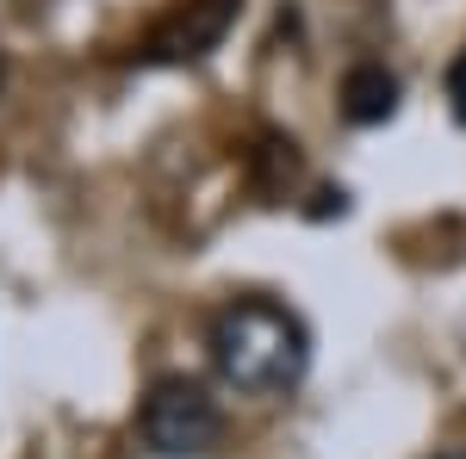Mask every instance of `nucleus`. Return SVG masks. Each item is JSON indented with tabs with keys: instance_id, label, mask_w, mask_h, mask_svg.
Masks as SVG:
<instances>
[{
	"instance_id": "nucleus-1",
	"label": "nucleus",
	"mask_w": 466,
	"mask_h": 459,
	"mask_svg": "<svg viewBox=\"0 0 466 459\" xmlns=\"http://www.w3.org/2000/svg\"><path fill=\"white\" fill-rule=\"evenodd\" d=\"M212 373L237 397H287L311 373V329L274 298H230L206 329Z\"/></svg>"
},
{
	"instance_id": "nucleus-4",
	"label": "nucleus",
	"mask_w": 466,
	"mask_h": 459,
	"mask_svg": "<svg viewBox=\"0 0 466 459\" xmlns=\"http://www.w3.org/2000/svg\"><path fill=\"white\" fill-rule=\"evenodd\" d=\"M398 112V75L386 63H355L342 75V118L349 125H386Z\"/></svg>"
},
{
	"instance_id": "nucleus-6",
	"label": "nucleus",
	"mask_w": 466,
	"mask_h": 459,
	"mask_svg": "<svg viewBox=\"0 0 466 459\" xmlns=\"http://www.w3.org/2000/svg\"><path fill=\"white\" fill-rule=\"evenodd\" d=\"M0 87H6V63H0Z\"/></svg>"
},
{
	"instance_id": "nucleus-2",
	"label": "nucleus",
	"mask_w": 466,
	"mask_h": 459,
	"mask_svg": "<svg viewBox=\"0 0 466 459\" xmlns=\"http://www.w3.org/2000/svg\"><path fill=\"white\" fill-rule=\"evenodd\" d=\"M137 434L156 459H206L224 441V410L193 379H156L137 410Z\"/></svg>"
},
{
	"instance_id": "nucleus-5",
	"label": "nucleus",
	"mask_w": 466,
	"mask_h": 459,
	"mask_svg": "<svg viewBox=\"0 0 466 459\" xmlns=\"http://www.w3.org/2000/svg\"><path fill=\"white\" fill-rule=\"evenodd\" d=\"M448 106H454V118L466 125V50L448 63Z\"/></svg>"
},
{
	"instance_id": "nucleus-7",
	"label": "nucleus",
	"mask_w": 466,
	"mask_h": 459,
	"mask_svg": "<svg viewBox=\"0 0 466 459\" xmlns=\"http://www.w3.org/2000/svg\"><path fill=\"white\" fill-rule=\"evenodd\" d=\"M441 459H466V454H441Z\"/></svg>"
},
{
	"instance_id": "nucleus-3",
	"label": "nucleus",
	"mask_w": 466,
	"mask_h": 459,
	"mask_svg": "<svg viewBox=\"0 0 466 459\" xmlns=\"http://www.w3.org/2000/svg\"><path fill=\"white\" fill-rule=\"evenodd\" d=\"M237 6H243V0H187V6H175V19H162L156 37L144 44V63H156V69L199 63L206 50H218V37L230 32Z\"/></svg>"
}]
</instances>
